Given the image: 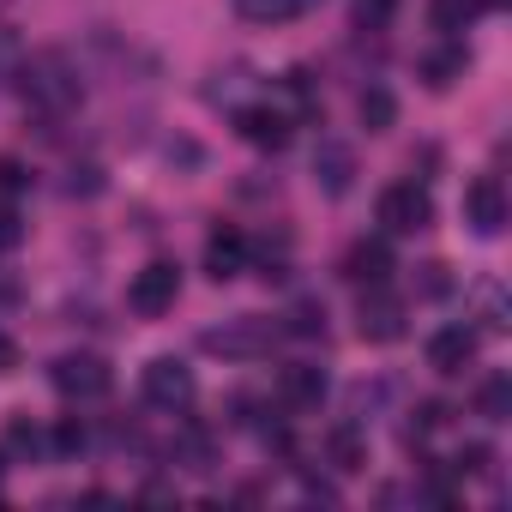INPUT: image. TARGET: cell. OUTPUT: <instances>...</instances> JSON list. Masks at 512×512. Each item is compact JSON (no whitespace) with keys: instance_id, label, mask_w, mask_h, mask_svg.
Returning <instances> with one entry per match:
<instances>
[{"instance_id":"8fae6325","label":"cell","mask_w":512,"mask_h":512,"mask_svg":"<svg viewBox=\"0 0 512 512\" xmlns=\"http://www.w3.org/2000/svg\"><path fill=\"white\" fill-rule=\"evenodd\" d=\"M320 398H326V368H314V362L278 368V404L284 410H320Z\"/></svg>"},{"instance_id":"4fadbf2b","label":"cell","mask_w":512,"mask_h":512,"mask_svg":"<svg viewBox=\"0 0 512 512\" xmlns=\"http://www.w3.org/2000/svg\"><path fill=\"white\" fill-rule=\"evenodd\" d=\"M344 278L362 284V290H368V284H386V278H392V247H386V241H356V247L344 253Z\"/></svg>"},{"instance_id":"5b68a950","label":"cell","mask_w":512,"mask_h":512,"mask_svg":"<svg viewBox=\"0 0 512 512\" xmlns=\"http://www.w3.org/2000/svg\"><path fill=\"white\" fill-rule=\"evenodd\" d=\"M49 380H55V392H61V398H73V404H91V398H103V392L115 386L109 362H103V356H85V350L61 356V362L49 368Z\"/></svg>"},{"instance_id":"f546056e","label":"cell","mask_w":512,"mask_h":512,"mask_svg":"<svg viewBox=\"0 0 512 512\" xmlns=\"http://www.w3.org/2000/svg\"><path fill=\"white\" fill-rule=\"evenodd\" d=\"M0 374H19V344L0 332Z\"/></svg>"},{"instance_id":"e0dca14e","label":"cell","mask_w":512,"mask_h":512,"mask_svg":"<svg viewBox=\"0 0 512 512\" xmlns=\"http://www.w3.org/2000/svg\"><path fill=\"white\" fill-rule=\"evenodd\" d=\"M169 458H175L181 470H211V434H205V428H181L175 446H169Z\"/></svg>"},{"instance_id":"7a4b0ae2","label":"cell","mask_w":512,"mask_h":512,"mask_svg":"<svg viewBox=\"0 0 512 512\" xmlns=\"http://www.w3.org/2000/svg\"><path fill=\"white\" fill-rule=\"evenodd\" d=\"M175 296H181V266H175V260H151V266H145V272H133V284H127V308H133L139 320L169 314V308H175Z\"/></svg>"},{"instance_id":"277c9868","label":"cell","mask_w":512,"mask_h":512,"mask_svg":"<svg viewBox=\"0 0 512 512\" xmlns=\"http://www.w3.org/2000/svg\"><path fill=\"white\" fill-rule=\"evenodd\" d=\"M374 211H380L386 235H416V229L434 223V199H428V187H416V181H392Z\"/></svg>"},{"instance_id":"6da1fadb","label":"cell","mask_w":512,"mask_h":512,"mask_svg":"<svg viewBox=\"0 0 512 512\" xmlns=\"http://www.w3.org/2000/svg\"><path fill=\"white\" fill-rule=\"evenodd\" d=\"M25 103L43 109V115L79 109V79H73V67H67L61 55H37V61L25 67Z\"/></svg>"},{"instance_id":"4dcf8cb0","label":"cell","mask_w":512,"mask_h":512,"mask_svg":"<svg viewBox=\"0 0 512 512\" xmlns=\"http://www.w3.org/2000/svg\"><path fill=\"white\" fill-rule=\"evenodd\" d=\"M0 476H7V458H0Z\"/></svg>"},{"instance_id":"4316f807","label":"cell","mask_w":512,"mask_h":512,"mask_svg":"<svg viewBox=\"0 0 512 512\" xmlns=\"http://www.w3.org/2000/svg\"><path fill=\"white\" fill-rule=\"evenodd\" d=\"M25 241V223H19V211L13 205H0V253H7V247H19Z\"/></svg>"},{"instance_id":"8992f818","label":"cell","mask_w":512,"mask_h":512,"mask_svg":"<svg viewBox=\"0 0 512 512\" xmlns=\"http://www.w3.org/2000/svg\"><path fill=\"white\" fill-rule=\"evenodd\" d=\"M272 338H278V326L272 320H229V326H211L199 344L211 350V356H229V362H247V356H266L272 350Z\"/></svg>"},{"instance_id":"3957f363","label":"cell","mask_w":512,"mask_h":512,"mask_svg":"<svg viewBox=\"0 0 512 512\" xmlns=\"http://www.w3.org/2000/svg\"><path fill=\"white\" fill-rule=\"evenodd\" d=\"M139 392H145V404L151 410H187L193 404V368L187 362H175V356H157V362H145V374H139Z\"/></svg>"},{"instance_id":"44dd1931","label":"cell","mask_w":512,"mask_h":512,"mask_svg":"<svg viewBox=\"0 0 512 512\" xmlns=\"http://www.w3.org/2000/svg\"><path fill=\"white\" fill-rule=\"evenodd\" d=\"M284 332H296V338H320V332H326V308H320V302H296Z\"/></svg>"},{"instance_id":"5bb4252c","label":"cell","mask_w":512,"mask_h":512,"mask_svg":"<svg viewBox=\"0 0 512 512\" xmlns=\"http://www.w3.org/2000/svg\"><path fill=\"white\" fill-rule=\"evenodd\" d=\"M314 175H320V187H326V193H350V175H356V157H350V145L326 139V145L314 151Z\"/></svg>"},{"instance_id":"7402d4cb","label":"cell","mask_w":512,"mask_h":512,"mask_svg":"<svg viewBox=\"0 0 512 512\" xmlns=\"http://www.w3.org/2000/svg\"><path fill=\"white\" fill-rule=\"evenodd\" d=\"M422 73H428V85H452V79L464 73V49H446V55H428V61H422Z\"/></svg>"},{"instance_id":"52a82bcc","label":"cell","mask_w":512,"mask_h":512,"mask_svg":"<svg viewBox=\"0 0 512 512\" xmlns=\"http://www.w3.org/2000/svg\"><path fill=\"white\" fill-rule=\"evenodd\" d=\"M464 223L476 235H500L506 229V187H500V175H476L464 187Z\"/></svg>"},{"instance_id":"30bf717a","label":"cell","mask_w":512,"mask_h":512,"mask_svg":"<svg viewBox=\"0 0 512 512\" xmlns=\"http://www.w3.org/2000/svg\"><path fill=\"white\" fill-rule=\"evenodd\" d=\"M470 362H476V332H470V326H440V332L428 338V368H434V374L452 380V374H464Z\"/></svg>"},{"instance_id":"d4e9b609","label":"cell","mask_w":512,"mask_h":512,"mask_svg":"<svg viewBox=\"0 0 512 512\" xmlns=\"http://www.w3.org/2000/svg\"><path fill=\"white\" fill-rule=\"evenodd\" d=\"M85 440H91V434H85L79 416H67V422L55 428V452H85Z\"/></svg>"},{"instance_id":"9a60e30c","label":"cell","mask_w":512,"mask_h":512,"mask_svg":"<svg viewBox=\"0 0 512 512\" xmlns=\"http://www.w3.org/2000/svg\"><path fill=\"white\" fill-rule=\"evenodd\" d=\"M326 458H332L338 470H362V464H368V440H362V428H356V422H338V428L326 434Z\"/></svg>"},{"instance_id":"f1b7e54d","label":"cell","mask_w":512,"mask_h":512,"mask_svg":"<svg viewBox=\"0 0 512 512\" xmlns=\"http://www.w3.org/2000/svg\"><path fill=\"white\" fill-rule=\"evenodd\" d=\"M422 296H446V266H422Z\"/></svg>"},{"instance_id":"603a6c76","label":"cell","mask_w":512,"mask_h":512,"mask_svg":"<svg viewBox=\"0 0 512 512\" xmlns=\"http://www.w3.org/2000/svg\"><path fill=\"white\" fill-rule=\"evenodd\" d=\"M392 13H398V0H356V25L362 31H386Z\"/></svg>"},{"instance_id":"ba28073f","label":"cell","mask_w":512,"mask_h":512,"mask_svg":"<svg viewBox=\"0 0 512 512\" xmlns=\"http://www.w3.org/2000/svg\"><path fill=\"white\" fill-rule=\"evenodd\" d=\"M356 332H362L368 344H392V338H404V302L386 296V284H368L362 314H356Z\"/></svg>"},{"instance_id":"ffe728a7","label":"cell","mask_w":512,"mask_h":512,"mask_svg":"<svg viewBox=\"0 0 512 512\" xmlns=\"http://www.w3.org/2000/svg\"><path fill=\"white\" fill-rule=\"evenodd\" d=\"M392 121H398L392 91H380V85H374V91H362V127H368V133H386Z\"/></svg>"},{"instance_id":"2e32d148","label":"cell","mask_w":512,"mask_h":512,"mask_svg":"<svg viewBox=\"0 0 512 512\" xmlns=\"http://www.w3.org/2000/svg\"><path fill=\"white\" fill-rule=\"evenodd\" d=\"M488 7V0H428V19H434V31H446V37H458V31H470L476 25V13Z\"/></svg>"},{"instance_id":"ac0fdd59","label":"cell","mask_w":512,"mask_h":512,"mask_svg":"<svg viewBox=\"0 0 512 512\" xmlns=\"http://www.w3.org/2000/svg\"><path fill=\"white\" fill-rule=\"evenodd\" d=\"M308 7V0H235V13L247 19V25H284V19H296Z\"/></svg>"},{"instance_id":"83f0119b","label":"cell","mask_w":512,"mask_h":512,"mask_svg":"<svg viewBox=\"0 0 512 512\" xmlns=\"http://www.w3.org/2000/svg\"><path fill=\"white\" fill-rule=\"evenodd\" d=\"M7 440H13L19 452H37V446H43V434H37V428H31L25 416H13V422H7Z\"/></svg>"},{"instance_id":"9c48e42d","label":"cell","mask_w":512,"mask_h":512,"mask_svg":"<svg viewBox=\"0 0 512 512\" xmlns=\"http://www.w3.org/2000/svg\"><path fill=\"white\" fill-rule=\"evenodd\" d=\"M290 127H296V121H290L284 109H272V103H247V109L235 115V133H241L253 151H284V145H290Z\"/></svg>"},{"instance_id":"d6986e66","label":"cell","mask_w":512,"mask_h":512,"mask_svg":"<svg viewBox=\"0 0 512 512\" xmlns=\"http://www.w3.org/2000/svg\"><path fill=\"white\" fill-rule=\"evenodd\" d=\"M476 410H482L488 422H506V416H512V380H506V374H488L482 392H476Z\"/></svg>"},{"instance_id":"484cf974","label":"cell","mask_w":512,"mask_h":512,"mask_svg":"<svg viewBox=\"0 0 512 512\" xmlns=\"http://www.w3.org/2000/svg\"><path fill=\"white\" fill-rule=\"evenodd\" d=\"M31 187V169L19 157H0V193H25Z\"/></svg>"},{"instance_id":"7c38bea8","label":"cell","mask_w":512,"mask_h":512,"mask_svg":"<svg viewBox=\"0 0 512 512\" xmlns=\"http://www.w3.org/2000/svg\"><path fill=\"white\" fill-rule=\"evenodd\" d=\"M241 266H247V235L241 229H211V241H205V272H211V284L241 278Z\"/></svg>"},{"instance_id":"cb8c5ba5","label":"cell","mask_w":512,"mask_h":512,"mask_svg":"<svg viewBox=\"0 0 512 512\" xmlns=\"http://www.w3.org/2000/svg\"><path fill=\"white\" fill-rule=\"evenodd\" d=\"M488 464H494V452L476 440V446H458V458H452V476H482Z\"/></svg>"}]
</instances>
